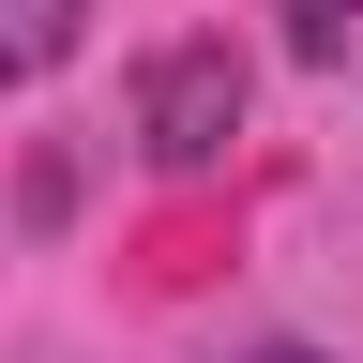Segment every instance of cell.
Instances as JSON below:
<instances>
[{
	"instance_id": "1",
	"label": "cell",
	"mask_w": 363,
	"mask_h": 363,
	"mask_svg": "<svg viewBox=\"0 0 363 363\" xmlns=\"http://www.w3.org/2000/svg\"><path fill=\"white\" fill-rule=\"evenodd\" d=\"M227 136H242V45L227 30L152 45V61H136V152L167 182H197V167H227Z\"/></svg>"
},
{
	"instance_id": "2",
	"label": "cell",
	"mask_w": 363,
	"mask_h": 363,
	"mask_svg": "<svg viewBox=\"0 0 363 363\" xmlns=\"http://www.w3.org/2000/svg\"><path fill=\"white\" fill-rule=\"evenodd\" d=\"M91 16H106V0H0V91L61 76L76 45H91Z\"/></svg>"
},
{
	"instance_id": "3",
	"label": "cell",
	"mask_w": 363,
	"mask_h": 363,
	"mask_svg": "<svg viewBox=\"0 0 363 363\" xmlns=\"http://www.w3.org/2000/svg\"><path fill=\"white\" fill-rule=\"evenodd\" d=\"M348 45H363V0H288V61H318V76H333Z\"/></svg>"
},
{
	"instance_id": "4",
	"label": "cell",
	"mask_w": 363,
	"mask_h": 363,
	"mask_svg": "<svg viewBox=\"0 0 363 363\" xmlns=\"http://www.w3.org/2000/svg\"><path fill=\"white\" fill-rule=\"evenodd\" d=\"M242 363H318V348H242Z\"/></svg>"
}]
</instances>
